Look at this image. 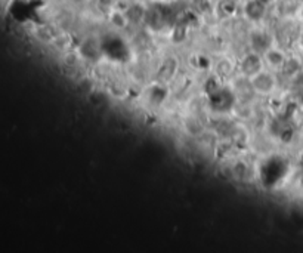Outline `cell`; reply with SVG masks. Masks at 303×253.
Returning a JSON list of instances; mask_svg holds the SVG:
<instances>
[{
    "instance_id": "obj_4",
    "label": "cell",
    "mask_w": 303,
    "mask_h": 253,
    "mask_svg": "<svg viewBox=\"0 0 303 253\" xmlns=\"http://www.w3.org/2000/svg\"><path fill=\"white\" fill-rule=\"evenodd\" d=\"M244 14L251 21H259L267 14V3L263 0H249L244 6Z\"/></svg>"
},
{
    "instance_id": "obj_2",
    "label": "cell",
    "mask_w": 303,
    "mask_h": 253,
    "mask_svg": "<svg viewBox=\"0 0 303 253\" xmlns=\"http://www.w3.org/2000/svg\"><path fill=\"white\" fill-rule=\"evenodd\" d=\"M263 61H265V59L257 54V52H251V54L246 55V56L241 59V62H240V70H241V73H243L246 77L251 79L253 76H256L257 73H260L263 70Z\"/></svg>"
},
{
    "instance_id": "obj_1",
    "label": "cell",
    "mask_w": 303,
    "mask_h": 253,
    "mask_svg": "<svg viewBox=\"0 0 303 253\" xmlns=\"http://www.w3.org/2000/svg\"><path fill=\"white\" fill-rule=\"evenodd\" d=\"M250 82H251L250 83L251 89L257 95H271L275 91V86H277L275 74L272 73V70H265V68L260 73H257L256 76H253L250 79Z\"/></svg>"
},
{
    "instance_id": "obj_3",
    "label": "cell",
    "mask_w": 303,
    "mask_h": 253,
    "mask_svg": "<svg viewBox=\"0 0 303 253\" xmlns=\"http://www.w3.org/2000/svg\"><path fill=\"white\" fill-rule=\"evenodd\" d=\"M263 59L268 65L274 70H278V68H284L285 62H287V58L283 51H280L278 48L275 46H271L268 48L267 51L263 52Z\"/></svg>"
},
{
    "instance_id": "obj_6",
    "label": "cell",
    "mask_w": 303,
    "mask_h": 253,
    "mask_svg": "<svg viewBox=\"0 0 303 253\" xmlns=\"http://www.w3.org/2000/svg\"><path fill=\"white\" fill-rule=\"evenodd\" d=\"M300 18L303 19V5H302V8H300Z\"/></svg>"
},
{
    "instance_id": "obj_5",
    "label": "cell",
    "mask_w": 303,
    "mask_h": 253,
    "mask_svg": "<svg viewBox=\"0 0 303 253\" xmlns=\"http://www.w3.org/2000/svg\"><path fill=\"white\" fill-rule=\"evenodd\" d=\"M299 40H300V45L303 46V30L300 31V37H299Z\"/></svg>"
}]
</instances>
